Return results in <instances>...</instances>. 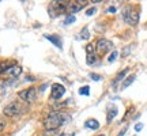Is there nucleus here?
<instances>
[{"instance_id":"f257e3e1","label":"nucleus","mask_w":147,"mask_h":136,"mask_svg":"<svg viewBox=\"0 0 147 136\" xmlns=\"http://www.w3.org/2000/svg\"><path fill=\"white\" fill-rule=\"evenodd\" d=\"M68 120V116L63 113V112H55V113H51L45 117L44 120V128L45 129H49V131H55L56 128L64 124V121Z\"/></svg>"},{"instance_id":"f03ea898","label":"nucleus","mask_w":147,"mask_h":136,"mask_svg":"<svg viewBox=\"0 0 147 136\" xmlns=\"http://www.w3.org/2000/svg\"><path fill=\"white\" fill-rule=\"evenodd\" d=\"M124 21L128 23V25H131V26H135L138 22H139V14H138L136 11L132 10V7H127L125 10H124Z\"/></svg>"},{"instance_id":"7ed1b4c3","label":"nucleus","mask_w":147,"mask_h":136,"mask_svg":"<svg viewBox=\"0 0 147 136\" xmlns=\"http://www.w3.org/2000/svg\"><path fill=\"white\" fill-rule=\"evenodd\" d=\"M22 110L23 109H22V105L19 104V102H11V104H8L4 108L3 113H4V116H7V117H15V116H18L21 113Z\"/></svg>"},{"instance_id":"20e7f679","label":"nucleus","mask_w":147,"mask_h":136,"mask_svg":"<svg viewBox=\"0 0 147 136\" xmlns=\"http://www.w3.org/2000/svg\"><path fill=\"white\" fill-rule=\"evenodd\" d=\"M19 98L23 101H26L29 104H32L34 101L37 100V89L36 87H30V89H26V90H22L19 93Z\"/></svg>"},{"instance_id":"39448f33","label":"nucleus","mask_w":147,"mask_h":136,"mask_svg":"<svg viewBox=\"0 0 147 136\" xmlns=\"http://www.w3.org/2000/svg\"><path fill=\"white\" fill-rule=\"evenodd\" d=\"M65 94V87L60 83L52 84V91H51V100H60Z\"/></svg>"},{"instance_id":"423d86ee","label":"nucleus","mask_w":147,"mask_h":136,"mask_svg":"<svg viewBox=\"0 0 147 136\" xmlns=\"http://www.w3.org/2000/svg\"><path fill=\"white\" fill-rule=\"evenodd\" d=\"M112 48H113L112 41L106 40V38H101V40H98V42H97V50H98L100 53L108 52V50H110Z\"/></svg>"},{"instance_id":"0eeeda50","label":"nucleus","mask_w":147,"mask_h":136,"mask_svg":"<svg viewBox=\"0 0 147 136\" xmlns=\"http://www.w3.org/2000/svg\"><path fill=\"white\" fill-rule=\"evenodd\" d=\"M21 72H22L21 67H18V65H12L10 69H7V71H5L4 75L10 76V78H18V76L21 75Z\"/></svg>"},{"instance_id":"6e6552de","label":"nucleus","mask_w":147,"mask_h":136,"mask_svg":"<svg viewBox=\"0 0 147 136\" xmlns=\"http://www.w3.org/2000/svg\"><path fill=\"white\" fill-rule=\"evenodd\" d=\"M45 37H47V40H49L52 44H55L59 49H63V42H61V40H60V37L59 36H48L47 34Z\"/></svg>"},{"instance_id":"1a4fd4ad","label":"nucleus","mask_w":147,"mask_h":136,"mask_svg":"<svg viewBox=\"0 0 147 136\" xmlns=\"http://www.w3.org/2000/svg\"><path fill=\"white\" fill-rule=\"evenodd\" d=\"M84 127H86V128H89V129L95 131V129H98V128H100V123H98L97 120H94V118H90V120H87L86 123H84Z\"/></svg>"},{"instance_id":"9d476101","label":"nucleus","mask_w":147,"mask_h":136,"mask_svg":"<svg viewBox=\"0 0 147 136\" xmlns=\"http://www.w3.org/2000/svg\"><path fill=\"white\" fill-rule=\"evenodd\" d=\"M117 112H119V110H117V106L112 105V106L109 108V112H108V117H106V121H108V123H110V121H112V120H113V118L116 117V116H117Z\"/></svg>"},{"instance_id":"9b49d317","label":"nucleus","mask_w":147,"mask_h":136,"mask_svg":"<svg viewBox=\"0 0 147 136\" xmlns=\"http://www.w3.org/2000/svg\"><path fill=\"white\" fill-rule=\"evenodd\" d=\"M12 65H15L14 63H10V61H3L0 63V73H4L7 69H10Z\"/></svg>"},{"instance_id":"f8f14e48","label":"nucleus","mask_w":147,"mask_h":136,"mask_svg":"<svg viewBox=\"0 0 147 136\" xmlns=\"http://www.w3.org/2000/svg\"><path fill=\"white\" fill-rule=\"evenodd\" d=\"M127 73H128V68H125V69H123V72H120L117 76H116V79L113 80V86H116V84L119 83V82H121L123 79H124V76H125Z\"/></svg>"},{"instance_id":"ddd939ff","label":"nucleus","mask_w":147,"mask_h":136,"mask_svg":"<svg viewBox=\"0 0 147 136\" xmlns=\"http://www.w3.org/2000/svg\"><path fill=\"white\" fill-rule=\"evenodd\" d=\"M135 78H136L135 75H129V76H128V78L125 79V82L123 83V87H121V89H123V90H125L127 87H128V86H131V84L134 83V80H135Z\"/></svg>"},{"instance_id":"4468645a","label":"nucleus","mask_w":147,"mask_h":136,"mask_svg":"<svg viewBox=\"0 0 147 136\" xmlns=\"http://www.w3.org/2000/svg\"><path fill=\"white\" fill-rule=\"evenodd\" d=\"M67 8L69 10V12H76V11H79L82 7H80V5H76V3H68V4H67Z\"/></svg>"},{"instance_id":"2eb2a0df","label":"nucleus","mask_w":147,"mask_h":136,"mask_svg":"<svg viewBox=\"0 0 147 136\" xmlns=\"http://www.w3.org/2000/svg\"><path fill=\"white\" fill-rule=\"evenodd\" d=\"M80 38H82V40H89L90 38V33H89V29H87V27L82 29V32H80Z\"/></svg>"},{"instance_id":"dca6fc26","label":"nucleus","mask_w":147,"mask_h":136,"mask_svg":"<svg viewBox=\"0 0 147 136\" xmlns=\"http://www.w3.org/2000/svg\"><path fill=\"white\" fill-rule=\"evenodd\" d=\"M95 61H97V56H95V53L87 55V64H89V65H93Z\"/></svg>"},{"instance_id":"f3484780","label":"nucleus","mask_w":147,"mask_h":136,"mask_svg":"<svg viewBox=\"0 0 147 136\" xmlns=\"http://www.w3.org/2000/svg\"><path fill=\"white\" fill-rule=\"evenodd\" d=\"M79 94H80V95H89L90 94V87H89V86L80 87V89H79Z\"/></svg>"},{"instance_id":"a211bd4d","label":"nucleus","mask_w":147,"mask_h":136,"mask_svg":"<svg viewBox=\"0 0 147 136\" xmlns=\"http://www.w3.org/2000/svg\"><path fill=\"white\" fill-rule=\"evenodd\" d=\"M117 57H119V52H117V50H113V52H112V55L108 57V61H109V63H113Z\"/></svg>"},{"instance_id":"6ab92c4d","label":"nucleus","mask_w":147,"mask_h":136,"mask_svg":"<svg viewBox=\"0 0 147 136\" xmlns=\"http://www.w3.org/2000/svg\"><path fill=\"white\" fill-rule=\"evenodd\" d=\"M76 21V18L75 15H68L65 19H64V25H69V23H74V22Z\"/></svg>"},{"instance_id":"aec40b11","label":"nucleus","mask_w":147,"mask_h":136,"mask_svg":"<svg viewBox=\"0 0 147 136\" xmlns=\"http://www.w3.org/2000/svg\"><path fill=\"white\" fill-rule=\"evenodd\" d=\"M86 52H87V55H91V53H94V46H93L91 44H89V45L86 46Z\"/></svg>"},{"instance_id":"412c9836","label":"nucleus","mask_w":147,"mask_h":136,"mask_svg":"<svg viewBox=\"0 0 147 136\" xmlns=\"http://www.w3.org/2000/svg\"><path fill=\"white\" fill-rule=\"evenodd\" d=\"M129 52H131V48L125 46V48H124V50H123V55H121V56H123V57H127V56L129 55Z\"/></svg>"},{"instance_id":"4be33fe9","label":"nucleus","mask_w":147,"mask_h":136,"mask_svg":"<svg viewBox=\"0 0 147 136\" xmlns=\"http://www.w3.org/2000/svg\"><path fill=\"white\" fill-rule=\"evenodd\" d=\"M90 78L93 79V80H95V82H98V80H101V76L100 75H97V73H90Z\"/></svg>"},{"instance_id":"5701e85b","label":"nucleus","mask_w":147,"mask_h":136,"mask_svg":"<svg viewBox=\"0 0 147 136\" xmlns=\"http://www.w3.org/2000/svg\"><path fill=\"white\" fill-rule=\"evenodd\" d=\"M95 11H97V10H95V7H93V8H89V10L86 11V15L91 16V15H93V14H95Z\"/></svg>"},{"instance_id":"b1692460","label":"nucleus","mask_w":147,"mask_h":136,"mask_svg":"<svg viewBox=\"0 0 147 136\" xmlns=\"http://www.w3.org/2000/svg\"><path fill=\"white\" fill-rule=\"evenodd\" d=\"M142 129H143V124H142V123H139V124H136V125H135V131H136V132L142 131Z\"/></svg>"},{"instance_id":"393cba45","label":"nucleus","mask_w":147,"mask_h":136,"mask_svg":"<svg viewBox=\"0 0 147 136\" xmlns=\"http://www.w3.org/2000/svg\"><path fill=\"white\" fill-rule=\"evenodd\" d=\"M125 132H127V127H124V128L121 129V132H120V133H119L117 136H124V135H125Z\"/></svg>"},{"instance_id":"a878e982","label":"nucleus","mask_w":147,"mask_h":136,"mask_svg":"<svg viewBox=\"0 0 147 136\" xmlns=\"http://www.w3.org/2000/svg\"><path fill=\"white\" fill-rule=\"evenodd\" d=\"M4 127H5V123L4 121H0V131H3V129H4Z\"/></svg>"},{"instance_id":"bb28decb","label":"nucleus","mask_w":147,"mask_h":136,"mask_svg":"<svg viewBox=\"0 0 147 136\" xmlns=\"http://www.w3.org/2000/svg\"><path fill=\"white\" fill-rule=\"evenodd\" d=\"M60 136H75V133H63V135Z\"/></svg>"},{"instance_id":"cd10ccee","label":"nucleus","mask_w":147,"mask_h":136,"mask_svg":"<svg viewBox=\"0 0 147 136\" xmlns=\"http://www.w3.org/2000/svg\"><path fill=\"white\" fill-rule=\"evenodd\" d=\"M108 11H109V12H116V8H115V7H110Z\"/></svg>"},{"instance_id":"c85d7f7f","label":"nucleus","mask_w":147,"mask_h":136,"mask_svg":"<svg viewBox=\"0 0 147 136\" xmlns=\"http://www.w3.org/2000/svg\"><path fill=\"white\" fill-rule=\"evenodd\" d=\"M98 136H105V135H98Z\"/></svg>"},{"instance_id":"c756f323","label":"nucleus","mask_w":147,"mask_h":136,"mask_svg":"<svg viewBox=\"0 0 147 136\" xmlns=\"http://www.w3.org/2000/svg\"><path fill=\"white\" fill-rule=\"evenodd\" d=\"M134 136H138V135H134Z\"/></svg>"}]
</instances>
